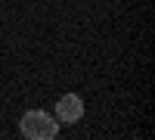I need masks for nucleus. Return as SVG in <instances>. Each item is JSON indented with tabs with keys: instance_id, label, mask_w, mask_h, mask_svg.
Instances as JSON below:
<instances>
[{
	"instance_id": "nucleus-1",
	"label": "nucleus",
	"mask_w": 155,
	"mask_h": 140,
	"mask_svg": "<svg viewBox=\"0 0 155 140\" xmlns=\"http://www.w3.org/2000/svg\"><path fill=\"white\" fill-rule=\"evenodd\" d=\"M19 128H22V134L28 140H53L59 134V121L50 115V112H44V109H28L22 115Z\"/></svg>"
},
{
	"instance_id": "nucleus-2",
	"label": "nucleus",
	"mask_w": 155,
	"mask_h": 140,
	"mask_svg": "<svg viewBox=\"0 0 155 140\" xmlns=\"http://www.w3.org/2000/svg\"><path fill=\"white\" fill-rule=\"evenodd\" d=\"M84 118V100L78 94H62L59 103H56V121H65V125H74Z\"/></svg>"
}]
</instances>
